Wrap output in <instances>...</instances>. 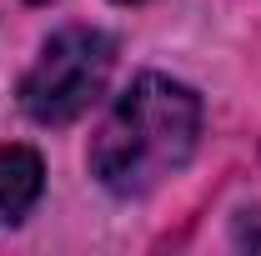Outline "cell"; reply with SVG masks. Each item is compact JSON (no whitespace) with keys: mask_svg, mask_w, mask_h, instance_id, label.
I'll return each mask as SVG.
<instances>
[{"mask_svg":"<svg viewBox=\"0 0 261 256\" xmlns=\"http://www.w3.org/2000/svg\"><path fill=\"white\" fill-rule=\"evenodd\" d=\"M201 136V100L171 75H136L91 141V176L116 196H146L176 176Z\"/></svg>","mask_w":261,"mask_h":256,"instance_id":"1","label":"cell"},{"mask_svg":"<svg viewBox=\"0 0 261 256\" xmlns=\"http://www.w3.org/2000/svg\"><path fill=\"white\" fill-rule=\"evenodd\" d=\"M111 65H116V40L96 25H65L56 31L35 65L20 81V106L25 116L40 126H70L81 121L100 96H106V81H111Z\"/></svg>","mask_w":261,"mask_h":256,"instance_id":"2","label":"cell"},{"mask_svg":"<svg viewBox=\"0 0 261 256\" xmlns=\"http://www.w3.org/2000/svg\"><path fill=\"white\" fill-rule=\"evenodd\" d=\"M45 186V166L31 146H0V226L25 221Z\"/></svg>","mask_w":261,"mask_h":256,"instance_id":"3","label":"cell"},{"mask_svg":"<svg viewBox=\"0 0 261 256\" xmlns=\"http://www.w3.org/2000/svg\"><path fill=\"white\" fill-rule=\"evenodd\" d=\"M241 241H246V246H261V231H246V236H241Z\"/></svg>","mask_w":261,"mask_h":256,"instance_id":"4","label":"cell"},{"mask_svg":"<svg viewBox=\"0 0 261 256\" xmlns=\"http://www.w3.org/2000/svg\"><path fill=\"white\" fill-rule=\"evenodd\" d=\"M121 5H130V0H121Z\"/></svg>","mask_w":261,"mask_h":256,"instance_id":"5","label":"cell"}]
</instances>
